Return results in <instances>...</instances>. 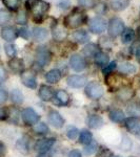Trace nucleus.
<instances>
[{"mask_svg": "<svg viewBox=\"0 0 140 157\" xmlns=\"http://www.w3.org/2000/svg\"><path fill=\"white\" fill-rule=\"evenodd\" d=\"M2 2L11 11H17L20 6V0H2Z\"/></svg>", "mask_w": 140, "mask_h": 157, "instance_id": "obj_35", "label": "nucleus"}, {"mask_svg": "<svg viewBox=\"0 0 140 157\" xmlns=\"http://www.w3.org/2000/svg\"><path fill=\"white\" fill-rule=\"evenodd\" d=\"M78 4L82 7H85V9H91V7H94L96 4V0H77Z\"/></svg>", "mask_w": 140, "mask_h": 157, "instance_id": "obj_43", "label": "nucleus"}, {"mask_svg": "<svg viewBox=\"0 0 140 157\" xmlns=\"http://www.w3.org/2000/svg\"><path fill=\"white\" fill-rule=\"evenodd\" d=\"M68 36V33L65 30L64 26L61 24H56L53 29V37H54L55 40L57 41H62L64 40Z\"/></svg>", "mask_w": 140, "mask_h": 157, "instance_id": "obj_18", "label": "nucleus"}, {"mask_svg": "<svg viewBox=\"0 0 140 157\" xmlns=\"http://www.w3.org/2000/svg\"><path fill=\"white\" fill-rule=\"evenodd\" d=\"M9 66L11 68V70L15 73H22L23 72V68H24V64L23 61L19 58H12L11 60L9 61Z\"/></svg>", "mask_w": 140, "mask_h": 157, "instance_id": "obj_15", "label": "nucleus"}, {"mask_svg": "<svg viewBox=\"0 0 140 157\" xmlns=\"http://www.w3.org/2000/svg\"><path fill=\"white\" fill-rule=\"evenodd\" d=\"M6 116H7L6 111L2 107H0V121H4L6 118Z\"/></svg>", "mask_w": 140, "mask_h": 157, "instance_id": "obj_51", "label": "nucleus"}, {"mask_svg": "<svg viewBox=\"0 0 140 157\" xmlns=\"http://www.w3.org/2000/svg\"><path fill=\"white\" fill-rule=\"evenodd\" d=\"M21 117L27 125H35L39 121V115L32 108L23 109L21 112Z\"/></svg>", "mask_w": 140, "mask_h": 157, "instance_id": "obj_6", "label": "nucleus"}, {"mask_svg": "<svg viewBox=\"0 0 140 157\" xmlns=\"http://www.w3.org/2000/svg\"><path fill=\"white\" fill-rule=\"evenodd\" d=\"M86 124H88L89 127L92 129H99L103 126L104 121H103V118L101 117L100 115L93 114L86 118Z\"/></svg>", "mask_w": 140, "mask_h": 157, "instance_id": "obj_16", "label": "nucleus"}, {"mask_svg": "<svg viewBox=\"0 0 140 157\" xmlns=\"http://www.w3.org/2000/svg\"><path fill=\"white\" fill-rule=\"evenodd\" d=\"M118 70H119V72L123 73V75H131V73L136 72L137 68L134 64H132V63L124 62V63H121L118 66Z\"/></svg>", "mask_w": 140, "mask_h": 157, "instance_id": "obj_24", "label": "nucleus"}, {"mask_svg": "<svg viewBox=\"0 0 140 157\" xmlns=\"http://www.w3.org/2000/svg\"><path fill=\"white\" fill-rule=\"evenodd\" d=\"M60 78H61V72L58 69H52L45 75V80H47V83H51V84L58 83L60 81Z\"/></svg>", "mask_w": 140, "mask_h": 157, "instance_id": "obj_22", "label": "nucleus"}, {"mask_svg": "<svg viewBox=\"0 0 140 157\" xmlns=\"http://www.w3.org/2000/svg\"><path fill=\"white\" fill-rule=\"evenodd\" d=\"M70 65L75 71H82L86 67V62L84 58L80 55H73L70 59Z\"/></svg>", "mask_w": 140, "mask_h": 157, "instance_id": "obj_7", "label": "nucleus"}, {"mask_svg": "<svg viewBox=\"0 0 140 157\" xmlns=\"http://www.w3.org/2000/svg\"><path fill=\"white\" fill-rule=\"evenodd\" d=\"M21 81L24 86L31 89H35L37 87V80L36 75L31 71H23L21 73Z\"/></svg>", "mask_w": 140, "mask_h": 157, "instance_id": "obj_8", "label": "nucleus"}, {"mask_svg": "<svg viewBox=\"0 0 140 157\" xmlns=\"http://www.w3.org/2000/svg\"><path fill=\"white\" fill-rule=\"evenodd\" d=\"M138 36H139V39H140V26L138 27Z\"/></svg>", "mask_w": 140, "mask_h": 157, "instance_id": "obj_54", "label": "nucleus"}, {"mask_svg": "<svg viewBox=\"0 0 140 157\" xmlns=\"http://www.w3.org/2000/svg\"><path fill=\"white\" fill-rule=\"evenodd\" d=\"M133 95H134V90L130 87H123L117 92V98L120 101H123V102L131 100L133 98Z\"/></svg>", "mask_w": 140, "mask_h": 157, "instance_id": "obj_20", "label": "nucleus"}, {"mask_svg": "<svg viewBox=\"0 0 140 157\" xmlns=\"http://www.w3.org/2000/svg\"><path fill=\"white\" fill-rule=\"evenodd\" d=\"M7 78L6 70L4 69V67L2 65H0V83H3Z\"/></svg>", "mask_w": 140, "mask_h": 157, "instance_id": "obj_45", "label": "nucleus"}, {"mask_svg": "<svg viewBox=\"0 0 140 157\" xmlns=\"http://www.w3.org/2000/svg\"><path fill=\"white\" fill-rule=\"evenodd\" d=\"M47 118H49V123L51 125L57 129L62 128L63 125H64V120H63V117L60 115L59 112H57V111H55V110L50 111Z\"/></svg>", "mask_w": 140, "mask_h": 157, "instance_id": "obj_10", "label": "nucleus"}, {"mask_svg": "<svg viewBox=\"0 0 140 157\" xmlns=\"http://www.w3.org/2000/svg\"><path fill=\"white\" fill-rule=\"evenodd\" d=\"M55 98L56 100L59 102L60 105H68V102H70V95L67 91L64 90H58L57 92L55 93Z\"/></svg>", "mask_w": 140, "mask_h": 157, "instance_id": "obj_27", "label": "nucleus"}, {"mask_svg": "<svg viewBox=\"0 0 140 157\" xmlns=\"http://www.w3.org/2000/svg\"><path fill=\"white\" fill-rule=\"evenodd\" d=\"M34 131L36 132L37 134H47L49 132V127L45 125L44 123H37V125L34 127Z\"/></svg>", "mask_w": 140, "mask_h": 157, "instance_id": "obj_37", "label": "nucleus"}, {"mask_svg": "<svg viewBox=\"0 0 140 157\" xmlns=\"http://www.w3.org/2000/svg\"><path fill=\"white\" fill-rule=\"evenodd\" d=\"M139 137H140V134H139Z\"/></svg>", "mask_w": 140, "mask_h": 157, "instance_id": "obj_56", "label": "nucleus"}, {"mask_svg": "<svg viewBox=\"0 0 140 157\" xmlns=\"http://www.w3.org/2000/svg\"><path fill=\"white\" fill-rule=\"evenodd\" d=\"M18 35H19V36H21L22 38H24V39H29L30 32L27 30V29H25V27H22V29H20L18 30Z\"/></svg>", "mask_w": 140, "mask_h": 157, "instance_id": "obj_46", "label": "nucleus"}, {"mask_svg": "<svg viewBox=\"0 0 140 157\" xmlns=\"http://www.w3.org/2000/svg\"><path fill=\"white\" fill-rule=\"evenodd\" d=\"M95 63L101 67L106 66L109 63V56L103 52H98L95 55Z\"/></svg>", "mask_w": 140, "mask_h": 157, "instance_id": "obj_26", "label": "nucleus"}, {"mask_svg": "<svg viewBox=\"0 0 140 157\" xmlns=\"http://www.w3.org/2000/svg\"><path fill=\"white\" fill-rule=\"evenodd\" d=\"M0 35H1L2 39L6 40V42H13L18 37V32L13 26H6L1 29Z\"/></svg>", "mask_w": 140, "mask_h": 157, "instance_id": "obj_12", "label": "nucleus"}, {"mask_svg": "<svg viewBox=\"0 0 140 157\" xmlns=\"http://www.w3.org/2000/svg\"><path fill=\"white\" fill-rule=\"evenodd\" d=\"M16 148L18 149V151H20L21 153L27 154V152H29V141L27 140V138L19 139L16 144Z\"/></svg>", "mask_w": 140, "mask_h": 157, "instance_id": "obj_33", "label": "nucleus"}, {"mask_svg": "<svg viewBox=\"0 0 140 157\" xmlns=\"http://www.w3.org/2000/svg\"><path fill=\"white\" fill-rule=\"evenodd\" d=\"M6 153V147L2 141H0V157H4Z\"/></svg>", "mask_w": 140, "mask_h": 157, "instance_id": "obj_49", "label": "nucleus"}, {"mask_svg": "<svg viewBox=\"0 0 140 157\" xmlns=\"http://www.w3.org/2000/svg\"><path fill=\"white\" fill-rule=\"evenodd\" d=\"M38 94H39L40 98L44 102H47V101H51L54 95V92H53V89L51 87L47 85H42L40 86L39 91H38Z\"/></svg>", "mask_w": 140, "mask_h": 157, "instance_id": "obj_17", "label": "nucleus"}, {"mask_svg": "<svg viewBox=\"0 0 140 157\" xmlns=\"http://www.w3.org/2000/svg\"><path fill=\"white\" fill-rule=\"evenodd\" d=\"M128 112L132 117H139L140 116V105L138 103H134L129 106Z\"/></svg>", "mask_w": 140, "mask_h": 157, "instance_id": "obj_34", "label": "nucleus"}, {"mask_svg": "<svg viewBox=\"0 0 140 157\" xmlns=\"http://www.w3.org/2000/svg\"><path fill=\"white\" fill-rule=\"evenodd\" d=\"M11 20V14L6 10H0V25L6 24Z\"/></svg>", "mask_w": 140, "mask_h": 157, "instance_id": "obj_38", "label": "nucleus"}, {"mask_svg": "<svg viewBox=\"0 0 140 157\" xmlns=\"http://www.w3.org/2000/svg\"><path fill=\"white\" fill-rule=\"evenodd\" d=\"M27 7L31 11L34 21L41 22L50 9V4L43 0H27Z\"/></svg>", "mask_w": 140, "mask_h": 157, "instance_id": "obj_1", "label": "nucleus"}, {"mask_svg": "<svg viewBox=\"0 0 140 157\" xmlns=\"http://www.w3.org/2000/svg\"><path fill=\"white\" fill-rule=\"evenodd\" d=\"M98 52V47L96 44L94 43H90L83 48V54H84L86 57H95V55Z\"/></svg>", "mask_w": 140, "mask_h": 157, "instance_id": "obj_30", "label": "nucleus"}, {"mask_svg": "<svg viewBox=\"0 0 140 157\" xmlns=\"http://www.w3.org/2000/svg\"><path fill=\"white\" fill-rule=\"evenodd\" d=\"M68 157H82V155H81V152L78 151V150H72L68 153Z\"/></svg>", "mask_w": 140, "mask_h": 157, "instance_id": "obj_50", "label": "nucleus"}, {"mask_svg": "<svg viewBox=\"0 0 140 157\" xmlns=\"http://www.w3.org/2000/svg\"><path fill=\"white\" fill-rule=\"evenodd\" d=\"M78 134H79V131H78V129L76 127H74V126H70V127L67 129V135L70 139H73V140L76 139Z\"/></svg>", "mask_w": 140, "mask_h": 157, "instance_id": "obj_40", "label": "nucleus"}, {"mask_svg": "<svg viewBox=\"0 0 140 157\" xmlns=\"http://www.w3.org/2000/svg\"><path fill=\"white\" fill-rule=\"evenodd\" d=\"M135 55H136L137 59H138V61L140 62V45H139V46H137L136 52H135Z\"/></svg>", "mask_w": 140, "mask_h": 157, "instance_id": "obj_53", "label": "nucleus"}, {"mask_svg": "<svg viewBox=\"0 0 140 157\" xmlns=\"http://www.w3.org/2000/svg\"><path fill=\"white\" fill-rule=\"evenodd\" d=\"M32 35H33V38H34L36 41L42 42L47 38L49 33H47V29H44V27H38L37 26V27H34V29H33Z\"/></svg>", "mask_w": 140, "mask_h": 157, "instance_id": "obj_19", "label": "nucleus"}, {"mask_svg": "<svg viewBox=\"0 0 140 157\" xmlns=\"http://www.w3.org/2000/svg\"><path fill=\"white\" fill-rule=\"evenodd\" d=\"M115 68H116V62H112L111 64L106 65V66L103 68V73L104 75H110Z\"/></svg>", "mask_w": 140, "mask_h": 157, "instance_id": "obj_44", "label": "nucleus"}, {"mask_svg": "<svg viewBox=\"0 0 140 157\" xmlns=\"http://www.w3.org/2000/svg\"><path fill=\"white\" fill-rule=\"evenodd\" d=\"M135 32L132 29H126L121 34V42L123 44H129L134 40Z\"/></svg>", "mask_w": 140, "mask_h": 157, "instance_id": "obj_25", "label": "nucleus"}, {"mask_svg": "<svg viewBox=\"0 0 140 157\" xmlns=\"http://www.w3.org/2000/svg\"><path fill=\"white\" fill-rule=\"evenodd\" d=\"M106 81H108L109 85L112 86V87H119V86H122V80L119 78V75H108L106 77Z\"/></svg>", "mask_w": 140, "mask_h": 157, "instance_id": "obj_29", "label": "nucleus"}, {"mask_svg": "<svg viewBox=\"0 0 140 157\" xmlns=\"http://www.w3.org/2000/svg\"><path fill=\"white\" fill-rule=\"evenodd\" d=\"M55 144V139L54 138H44L41 139V140L37 141L36 145H35V149L40 152V153H43V152H47L51 150L53 146Z\"/></svg>", "mask_w": 140, "mask_h": 157, "instance_id": "obj_13", "label": "nucleus"}, {"mask_svg": "<svg viewBox=\"0 0 140 157\" xmlns=\"http://www.w3.org/2000/svg\"><path fill=\"white\" fill-rule=\"evenodd\" d=\"M70 6H71L70 0H60L59 3H58V6H59L61 10H67L68 9Z\"/></svg>", "mask_w": 140, "mask_h": 157, "instance_id": "obj_47", "label": "nucleus"}, {"mask_svg": "<svg viewBox=\"0 0 140 157\" xmlns=\"http://www.w3.org/2000/svg\"><path fill=\"white\" fill-rule=\"evenodd\" d=\"M85 94L86 97L92 98V100H97V98H100L104 94V89L100 83L93 81V82H90L86 85Z\"/></svg>", "mask_w": 140, "mask_h": 157, "instance_id": "obj_3", "label": "nucleus"}, {"mask_svg": "<svg viewBox=\"0 0 140 157\" xmlns=\"http://www.w3.org/2000/svg\"><path fill=\"white\" fill-rule=\"evenodd\" d=\"M11 100L13 103L15 104H21L23 102V94L19 89H14L11 92Z\"/></svg>", "mask_w": 140, "mask_h": 157, "instance_id": "obj_31", "label": "nucleus"}, {"mask_svg": "<svg viewBox=\"0 0 140 157\" xmlns=\"http://www.w3.org/2000/svg\"><path fill=\"white\" fill-rule=\"evenodd\" d=\"M37 157H52V154H51L50 152L47 151V152H43V153H40Z\"/></svg>", "mask_w": 140, "mask_h": 157, "instance_id": "obj_52", "label": "nucleus"}, {"mask_svg": "<svg viewBox=\"0 0 140 157\" xmlns=\"http://www.w3.org/2000/svg\"><path fill=\"white\" fill-rule=\"evenodd\" d=\"M133 147V143H132V140L130 139L129 136L124 135L123 138H122V141H121V148L122 150L124 151H129L130 149Z\"/></svg>", "mask_w": 140, "mask_h": 157, "instance_id": "obj_41", "label": "nucleus"}, {"mask_svg": "<svg viewBox=\"0 0 140 157\" xmlns=\"http://www.w3.org/2000/svg\"><path fill=\"white\" fill-rule=\"evenodd\" d=\"M4 50H6V54L7 57L12 58H15L16 57V54H17V49H16V46L14 44H6L4 45Z\"/></svg>", "mask_w": 140, "mask_h": 157, "instance_id": "obj_36", "label": "nucleus"}, {"mask_svg": "<svg viewBox=\"0 0 140 157\" xmlns=\"http://www.w3.org/2000/svg\"><path fill=\"white\" fill-rule=\"evenodd\" d=\"M7 100V92L4 89L0 88V104L4 103Z\"/></svg>", "mask_w": 140, "mask_h": 157, "instance_id": "obj_48", "label": "nucleus"}, {"mask_svg": "<svg viewBox=\"0 0 140 157\" xmlns=\"http://www.w3.org/2000/svg\"><path fill=\"white\" fill-rule=\"evenodd\" d=\"M68 85L72 88H81L83 87L86 82H88V78L84 75H70L67 80Z\"/></svg>", "mask_w": 140, "mask_h": 157, "instance_id": "obj_11", "label": "nucleus"}, {"mask_svg": "<svg viewBox=\"0 0 140 157\" xmlns=\"http://www.w3.org/2000/svg\"><path fill=\"white\" fill-rule=\"evenodd\" d=\"M52 60V56H51L50 52L45 48H40L37 50L36 54V62L40 66H45L51 62Z\"/></svg>", "mask_w": 140, "mask_h": 157, "instance_id": "obj_9", "label": "nucleus"}, {"mask_svg": "<svg viewBox=\"0 0 140 157\" xmlns=\"http://www.w3.org/2000/svg\"><path fill=\"white\" fill-rule=\"evenodd\" d=\"M86 22V15L79 9H75L63 20V23L68 29H77Z\"/></svg>", "mask_w": 140, "mask_h": 157, "instance_id": "obj_2", "label": "nucleus"}, {"mask_svg": "<svg viewBox=\"0 0 140 157\" xmlns=\"http://www.w3.org/2000/svg\"><path fill=\"white\" fill-rule=\"evenodd\" d=\"M97 148H98L97 144H95V143H93V141H92L91 144L86 145L85 148L83 149V152H84L85 155H93V154L97 151Z\"/></svg>", "mask_w": 140, "mask_h": 157, "instance_id": "obj_39", "label": "nucleus"}, {"mask_svg": "<svg viewBox=\"0 0 140 157\" xmlns=\"http://www.w3.org/2000/svg\"><path fill=\"white\" fill-rule=\"evenodd\" d=\"M108 30H109V35H110L111 37H113V38L118 37L124 30V22L122 21L120 18H118V17L112 18L110 20V22H109Z\"/></svg>", "mask_w": 140, "mask_h": 157, "instance_id": "obj_4", "label": "nucleus"}, {"mask_svg": "<svg viewBox=\"0 0 140 157\" xmlns=\"http://www.w3.org/2000/svg\"><path fill=\"white\" fill-rule=\"evenodd\" d=\"M93 141V134L89 130H82L79 135V143L83 145H89Z\"/></svg>", "mask_w": 140, "mask_h": 157, "instance_id": "obj_28", "label": "nucleus"}, {"mask_svg": "<svg viewBox=\"0 0 140 157\" xmlns=\"http://www.w3.org/2000/svg\"><path fill=\"white\" fill-rule=\"evenodd\" d=\"M110 120L113 121V123H122L126 118V115H124L123 111L120 110V109H114L110 112Z\"/></svg>", "mask_w": 140, "mask_h": 157, "instance_id": "obj_23", "label": "nucleus"}, {"mask_svg": "<svg viewBox=\"0 0 140 157\" xmlns=\"http://www.w3.org/2000/svg\"><path fill=\"white\" fill-rule=\"evenodd\" d=\"M126 127L131 133L135 135L140 134V121L136 117H130L126 121Z\"/></svg>", "mask_w": 140, "mask_h": 157, "instance_id": "obj_14", "label": "nucleus"}, {"mask_svg": "<svg viewBox=\"0 0 140 157\" xmlns=\"http://www.w3.org/2000/svg\"><path fill=\"white\" fill-rule=\"evenodd\" d=\"M113 157H120V156H113Z\"/></svg>", "mask_w": 140, "mask_h": 157, "instance_id": "obj_55", "label": "nucleus"}, {"mask_svg": "<svg viewBox=\"0 0 140 157\" xmlns=\"http://www.w3.org/2000/svg\"><path fill=\"white\" fill-rule=\"evenodd\" d=\"M89 29L93 34H101L106 29V20L99 16L94 17L89 21Z\"/></svg>", "mask_w": 140, "mask_h": 157, "instance_id": "obj_5", "label": "nucleus"}, {"mask_svg": "<svg viewBox=\"0 0 140 157\" xmlns=\"http://www.w3.org/2000/svg\"><path fill=\"white\" fill-rule=\"evenodd\" d=\"M16 22L18 24H21V25H25L27 22V14H25V12L21 11L18 13V15H17L16 17Z\"/></svg>", "mask_w": 140, "mask_h": 157, "instance_id": "obj_42", "label": "nucleus"}, {"mask_svg": "<svg viewBox=\"0 0 140 157\" xmlns=\"http://www.w3.org/2000/svg\"><path fill=\"white\" fill-rule=\"evenodd\" d=\"M73 38H74V40H75L76 42L81 43V44L86 43L89 40H90V36H89L88 32H85L84 29L76 30V32L73 34Z\"/></svg>", "mask_w": 140, "mask_h": 157, "instance_id": "obj_21", "label": "nucleus"}, {"mask_svg": "<svg viewBox=\"0 0 140 157\" xmlns=\"http://www.w3.org/2000/svg\"><path fill=\"white\" fill-rule=\"evenodd\" d=\"M129 0H114L112 2V7L115 11H122L129 6Z\"/></svg>", "mask_w": 140, "mask_h": 157, "instance_id": "obj_32", "label": "nucleus"}]
</instances>
